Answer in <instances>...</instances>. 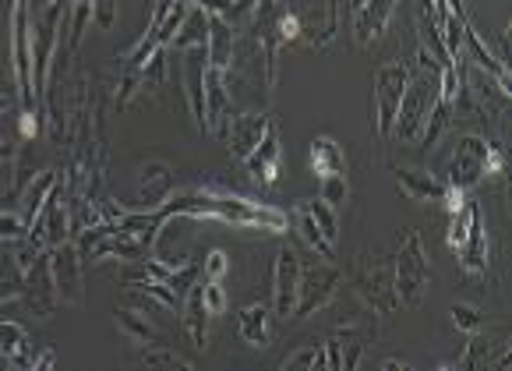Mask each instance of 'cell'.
<instances>
[{
  "instance_id": "1",
  "label": "cell",
  "mask_w": 512,
  "mask_h": 371,
  "mask_svg": "<svg viewBox=\"0 0 512 371\" xmlns=\"http://www.w3.org/2000/svg\"><path fill=\"white\" fill-rule=\"evenodd\" d=\"M166 212H184L191 220H216V223H230V227H244V230H265V234H287L290 220L287 212L276 209L269 202H255L248 195H237V191L223 188V184L209 181L198 191L166 202Z\"/></svg>"
},
{
  "instance_id": "2",
  "label": "cell",
  "mask_w": 512,
  "mask_h": 371,
  "mask_svg": "<svg viewBox=\"0 0 512 371\" xmlns=\"http://www.w3.org/2000/svg\"><path fill=\"white\" fill-rule=\"evenodd\" d=\"M505 170V152L502 145L488 142L481 135H463L456 142V152L449 159V174L442 177L449 188L470 191L474 184L488 181V177H498Z\"/></svg>"
},
{
  "instance_id": "3",
  "label": "cell",
  "mask_w": 512,
  "mask_h": 371,
  "mask_svg": "<svg viewBox=\"0 0 512 371\" xmlns=\"http://www.w3.org/2000/svg\"><path fill=\"white\" fill-rule=\"evenodd\" d=\"M452 223L445 230V244L456 251L460 265L467 273L481 276L488 273V230H484V216H481V205L474 198H463V205L456 212H449Z\"/></svg>"
},
{
  "instance_id": "4",
  "label": "cell",
  "mask_w": 512,
  "mask_h": 371,
  "mask_svg": "<svg viewBox=\"0 0 512 371\" xmlns=\"http://www.w3.org/2000/svg\"><path fill=\"white\" fill-rule=\"evenodd\" d=\"M68 0H46V8L32 18V78H36L39 110L46 106V85H50V64L61 46V32L68 22Z\"/></svg>"
},
{
  "instance_id": "5",
  "label": "cell",
  "mask_w": 512,
  "mask_h": 371,
  "mask_svg": "<svg viewBox=\"0 0 512 371\" xmlns=\"http://www.w3.org/2000/svg\"><path fill=\"white\" fill-rule=\"evenodd\" d=\"M392 287H396V301L400 308H417L431 287V269H428V251L417 230H407L392 255Z\"/></svg>"
},
{
  "instance_id": "6",
  "label": "cell",
  "mask_w": 512,
  "mask_h": 371,
  "mask_svg": "<svg viewBox=\"0 0 512 371\" xmlns=\"http://www.w3.org/2000/svg\"><path fill=\"white\" fill-rule=\"evenodd\" d=\"M11 75H15L18 103L29 114H39L36 78H32V15L29 0H11Z\"/></svg>"
},
{
  "instance_id": "7",
  "label": "cell",
  "mask_w": 512,
  "mask_h": 371,
  "mask_svg": "<svg viewBox=\"0 0 512 371\" xmlns=\"http://www.w3.org/2000/svg\"><path fill=\"white\" fill-rule=\"evenodd\" d=\"M438 103V71H421L417 68L410 75L407 96L400 103V114H396V124H392V138L400 142H410V138H421V128L428 121L431 106Z\"/></svg>"
},
{
  "instance_id": "8",
  "label": "cell",
  "mask_w": 512,
  "mask_h": 371,
  "mask_svg": "<svg viewBox=\"0 0 512 371\" xmlns=\"http://www.w3.org/2000/svg\"><path fill=\"white\" fill-rule=\"evenodd\" d=\"M414 68L403 61H389L375 71V131L382 142H392V124L400 114V103L407 96V85Z\"/></svg>"
},
{
  "instance_id": "9",
  "label": "cell",
  "mask_w": 512,
  "mask_h": 371,
  "mask_svg": "<svg viewBox=\"0 0 512 371\" xmlns=\"http://www.w3.org/2000/svg\"><path fill=\"white\" fill-rule=\"evenodd\" d=\"M339 283H343V273H339L332 262H301V280H297V304H294V315L290 318H308L315 311H322L325 304L336 297Z\"/></svg>"
},
{
  "instance_id": "10",
  "label": "cell",
  "mask_w": 512,
  "mask_h": 371,
  "mask_svg": "<svg viewBox=\"0 0 512 371\" xmlns=\"http://www.w3.org/2000/svg\"><path fill=\"white\" fill-rule=\"evenodd\" d=\"M279 4L276 0H258L255 11H251V36L262 53V71H265V92L272 96L279 82V50H283V39H279Z\"/></svg>"
},
{
  "instance_id": "11",
  "label": "cell",
  "mask_w": 512,
  "mask_h": 371,
  "mask_svg": "<svg viewBox=\"0 0 512 371\" xmlns=\"http://www.w3.org/2000/svg\"><path fill=\"white\" fill-rule=\"evenodd\" d=\"M82 251L78 241L68 237L64 244L50 248V276H53V290H57V304H82L85 301V280H82Z\"/></svg>"
},
{
  "instance_id": "12",
  "label": "cell",
  "mask_w": 512,
  "mask_h": 371,
  "mask_svg": "<svg viewBox=\"0 0 512 371\" xmlns=\"http://www.w3.org/2000/svg\"><path fill=\"white\" fill-rule=\"evenodd\" d=\"M354 283H357V294H361V301L368 304L375 315H382V318L396 315L400 301H396V287H392V262L389 265L361 262Z\"/></svg>"
},
{
  "instance_id": "13",
  "label": "cell",
  "mask_w": 512,
  "mask_h": 371,
  "mask_svg": "<svg viewBox=\"0 0 512 371\" xmlns=\"http://www.w3.org/2000/svg\"><path fill=\"white\" fill-rule=\"evenodd\" d=\"M166 46H159L156 53H152L149 61L142 64V68H121V78H117V110H124V106L131 103L135 96H156L159 89H163L166 82Z\"/></svg>"
},
{
  "instance_id": "14",
  "label": "cell",
  "mask_w": 512,
  "mask_h": 371,
  "mask_svg": "<svg viewBox=\"0 0 512 371\" xmlns=\"http://www.w3.org/2000/svg\"><path fill=\"white\" fill-rule=\"evenodd\" d=\"M269 128H272V117H265V114H230L216 138L230 149V156H237L244 163Z\"/></svg>"
},
{
  "instance_id": "15",
  "label": "cell",
  "mask_w": 512,
  "mask_h": 371,
  "mask_svg": "<svg viewBox=\"0 0 512 371\" xmlns=\"http://www.w3.org/2000/svg\"><path fill=\"white\" fill-rule=\"evenodd\" d=\"M297 280H301V255H297L294 248H279L276 265H272V311H276L283 322L294 315Z\"/></svg>"
},
{
  "instance_id": "16",
  "label": "cell",
  "mask_w": 512,
  "mask_h": 371,
  "mask_svg": "<svg viewBox=\"0 0 512 371\" xmlns=\"http://www.w3.org/2000/svg\"><path fill=\"white\" fill-rule=\"evenodd\" d=\"M181 57L184 99H188V110L195 117V128L205 131V71H209V53H205V46H188V50H181Z\"/></svg>"
},
{
  "instance_id": "17",
  "label": "cell",
  "mask_w": 512,
  "mask_h": 371,
  "mask_svg": "<svg viewBox=\"0 0 512 371\" xmlns=\"http://www.w3.org/2000/svg\"><path fill=\"white\" fill-rule=\"evenodd\" d=\"M57 191H53L50 202L43 205V212H39V220L32 223V234H29L32 241H39L43 248H57V244H64L71 237V209L64 198H57Z\"/></svg>"
},
{
  "instance_id": "18",
  "label": "cell",
  "mask_w": 512,
  "mask_h": 371,
  "mask_svg": "<svg viewBox=\"0 0 512 371\" xmlns=\"http://www.w3.org/2000/svg\"><path fill=\"white\" fill-rule=\"evenodd\" d=\"M400 0H364L361 8L354 11V39L361 46H375L378 39L389 32V22L396 15Z\"/></svg>"
},
{
  "instance_id": "19",
  "label": "cell",
  "mask_w": 512,
  "mask_h": 371,
  "mask_svg": "<svg viewBox=\"0 0 512 371\" xmlns=\"http://www.w3.org/2000/svg\"><path fill=\"white\" fill-rule=\"evenodd\" d=\"M279 156H283V149H279V131L272 124L262 142L255 145V152L244 159V170H248V177L258 188H272L279 181Z\"/></svg>"
},
{
  "instance_id": "20",
  "label": "cell",
  "mask_w": 512,
  "mask_h": 371,
  "mask_svg": "<svg viewBox=\"0 0 512 371\" xmlns=\"http://www.w3.org/2000/svg\"><path fill=\"white\" fill-rule=\"evenodd\" d=\"M325 347V368L332 371H350L361 364L364 354V333L357 326H343L322 343Z\"/></svg>"
},
{
  "instance_id": "21",
  "label": "cell",
  "mask_w": 512,
  "mask_h": 371,
  "mask_svg": "<svg viewBox=\"0 0 512 371\" xmlns=\"http://www.w3.org/2000/svg\"><path fill=\"white\" fill-rule=\"evenodd\" d=\"M205 53H209V68L230 75L234 71V53H237V36L234 22H226L219 15H209V39H205Z\"/></svg>"
},
{
  "instance_id": "22",
  "label": "cell",
  "mask_w": 512,
  "mask_h": 371,
  "mask_svg": "<svg viewBox=\"0 0 512 371\" xmlns=\"http://www.w3.org/2000/svg\"><path fill=\"white\" fill-rule=\"evenodd\" d=\"M392 174H396V184H400L403 195L414 198V202H442V195H445L442 177L428 174V170H410V167H392Z\"/></svg>"
},
{
  "instance_id": "23",
  "label": "cell",
  "mask_w": 512,
  "mask_h": 371,
  "mask_svg": "<svg viewBox=\"0 0 512 371\" xmlns=\"http://www.w3.org/2000/svg\"><path fill=\"white\" fill-rule=\"evenodd\" d=\"M237 333H241V340L248 343V347H255V350L269 347V343H272V315H269V308H265L262 301L241 308V315H237Z\"/></svg>"
},
{
  "instance_id": "24",
  "label": "cell",
  "mask_w": 512,
  "mask_h": 371,
  "mask_svg": "<svg viewBox=\"0 0 512 371\" xmlns=\"http://www.w3.org/2000/svg\"><path fill=\"white\" fill-rule=\"evenodd\" d=\"M32 343L18 322L0 318V361L11 364V368H32Z\"/></svg>"
},
{
  "instance_id": "25",
  "label": "cell",
  "mask_w": 512,
  "mask_h": 371,
  "mask_svg": "<svg viewBox=\"0 0 512 371\" xmlns=\"http://www.w3.org/2000/svg\"><path fill=\"white\" fill-rule=\"evenodd\" d=\"M57 188H61L57 174H53V170H39V177H32V181L18 191V195H22V209H18V212H22V220L29 223V227L39 220V212H43V205L50 202V195Z\"/></svg>"
},
{
  "instance_id": "26",
  "label": "cell",
  "mask_w": 512,
  "mask_h": 371,
  "mask_svg": "<svg viewBox=\"0 0 512 371\" xmlns=\"http://www.w3.org/2000/svg\"><path fill=\"white\" fill-rule=\"evenodd\" d=\"M174 191V174L166 163H149L142 167V205L138 209H163Z\"/></svg>"
},
{
  "instance_id": "27",
  "label": "cell",
  "mask_w": 512,
  "mask_h": 371,
  "mask_svg": "<svg viewBox=\"0 0 512 371\" xmlns=\"http://www.w3.org/2000/svg\"><path fill=\"white\" fill-rule=\"evenodd\" d=\"M209 308H205V297H202V283H195V287L184 294V329H188V336L195 340L198 350L209 347Z\"/></svg>"
},
{
  "instance_id": "28",
  "label": "cell",
  "mask_w": 512,
  "mask_h": 371,
  "mask_svg": "<svg viewBox=\"0 0 512 371\" xmlns=\"http://www.w3.org/2000/svg\"><path fill=\"white\" fill-rule=\"evenodd\" d=\"M311 174L322 181V177H336V174H347V163H343V149L336 145V138L322 135L311 142Z\"/></svg>"
},
{
  "instance_id": "29",
  "label": "cell",
  "mask_w": 512,
  "mask_h": 371,
  "mask_svg": "<svg viewBox=\"0 0 512 371\" xmlns=\"http://www.w3.org/2000/svg\"><path fill=\"white\" fill-rule=\"evenodd\" d=\"M294 227H297V234H301V241L308 244L318 258H325V262H332V258H336V244L322 234V227L315 223V216H311L304 202L294 205Z\"/></svg>"
},
{
  "instance_id": "30",
  "label": "cell",
  "mask_w": 512,
  "mask_h": 371,
  "mask_svg": "<svg viewBox=\"0 0 512 371\" xmlns=\"http://www.w3.org/2000/svg\"><path fill=\"white\" fill-rule=\"evenodd\" d=\"M205 39H209V15H205L202 8H188V15H184L181 29L174 32V39L166 43V50H188V46H205Z\"/></svg>"
},
{
  "instance_id": "31",
  "label": "cell",
  "mask_w": 512,
  "mask_h": 371,
  "mask_svg": "<svg viewBox=\"0 0 512 371\" xmlns=\"http://www.w3.org/2000/svg\"><path fill=\"white\" fill-rule=\"evenodd\" d=\"M113 322H117V329H121L135 347H152V343H159L156 326H152L145 315H138V311H131V308L113 311Z\"/></svg>"
},
{
  "instance_id": "32",
  "label": "cell",
  "mask_w": 512,
  "mask_h": 371,
  "mask_svg": "<svg viewBox=\"0 0 512 371\" xmlns=\"http://www.w3.org/2000/svg\"><path fill=\"white\" fill-rule=\"evenodd\" d=\"M449 128H452V106L445 103L442 96H438V103L431 106L428 121H424V128H421V142L431 149V145H438V138H442Z\"/></svg>"
},
{
  "instance_id": "33",
  "label": "cell",
  "mask_w": 512,
  "mask_h": 371,
  "mask_svg": "<svg viewBox=\"0 0 512 371\" xmlns=\"http://www.w3.org/2000/svg\"><path fill=\"white\" fill-rule=\"evenodd\" d=\"M138 364H145V368H181V371H191L188 357H181L177 350L163 347V343H152V347H145L142 354H138Z\"/></svg>"
},
{
  "instance_id": "34",
  "label": "cell",
  "mask_w": 512,
  "mask_h": 371,
  "mask_svg": "<svg viewBox=\"0 0 512 371\" xmlns=\"http://www.w3.org/2000/svg\"><path fill=\"white\" fill-rule=\"evenodd\" d=\"M449 315H452V326L463 329V333H481V329H484V311L477 308V304L456 301Z\"/></svg>"
},
{
  "instance_id": "35",
  "label": "cell",
  "mask_w": 512,
  "mask_h": 371,
  "mask_svg": "<svg viewBox=\"0 0 512 371\" xmlns=\"http://www.w3.org/2000/svg\"><path fill=\"white\" fill-rule=\"evenodd\" d=\"M32 234V227L22 220V212H0V244H18Z\"/></svg>"
},
{
  "instance_id": "36",
  "label": "cell",
  "mask_w": 512,
  "mask_h": 371,
  "mask_svg": "<svg viewBox=\"0 0 512 371\" xmlns=\"http://www.w3.org/2000/svg\"><path fill=\"white\" fill-rule=\"evenodd\" d=\"M474 336V340L467 343V354L460 357V361H456V368L460 371H474V368H484V364H491V343L488 340H481V336L477 333H470Z\"/></svg>"
},
{
  "instance_id": "37",
  "label": "cell",
  "mask_w": 512,
  "mask_h": 371,
  "mask_svg": "<svg viewBox=\"0 0 512 371\" xmlns=\"http://www.w3.org/2000/svg\"><path fill=\"white\" fill-rule=\"evenodd\" d=\"M308 205V212L311 216H315V223L318 227H322V234L329 237L332 244L339 241V220H336V209H332L329 202H322V198H318V202H304Z\"/></svg>"
},
{
  "instance_id": "38",
  "label": "cell",
  "mask_w": 512,
  "mask_h": 371,
  "mask_svg": "<svg viewBox=\"0 0 512 371\" xmlns=\"http://www.w3.org/2000/svg\"><path fill=\"white\" fill-rule=\"evenodd\" d=\"M294 371V368H325V347L322 343H308V347H301L297 354H290L287 361H283V371Z\"/></svg>"
},
{
  "instance_id": "39",
  "label": "cell",
  "mask_w": 512,
  "mask_h": 371,
  "mask_svg": "<svg viewBox=\"0 0 512 371\" xmlns=\"http://www.w3.org/2000/svg\"><path fill=\"white\" fill-rule=\"evenodd\" d=\"M318 188H322V202H329L332 209H336V205H343V202H347V195H350L347 174H336V177H322V181H318Z\"/></svg>"
},
{
  "instance_id": "40",
  "label": "cell",
  "mask_w": 512,
  "mask_h": 371,
  "mask_svg": "<svg viewBox=\"0 0 512 371\" xmlns=\"http://www.w3.org/2000/svg\"><path fill=\"white\" fill-rule=\"evenodd\" d=\"M202 297H205V308H209L212 318H219L226 311V290L219 280H205L202 283Z\"/></svg>"
},
{
  "instance_id": "41",
  "label": "cell",
  "mask_w": 512,
  "mask_h": 371,
  "mask_svg": "<svg viewBox=\"0 0 512 371\" xmlns=\"http://www.w3.org/2000/svg\"><path fill=\"white\" fill-rule=\"evenodd\" d=\"M92 22L110 32L117 25V0H92Z\"/></svg>"
},
{
  "instance_id": "42",
  "label": "cell",
  "mask_w": 512,
  "mask_h": 371,
  "mask_svg": "<svg viewBox=\"0 0 512 371\" xmlns=\"http://www.w3.org/2000/svg\"><path fill=\"white\" fill-rule=\"evenodd\" d=\"M226 269H230V258H226L219 248H212L209 255H205V262H202V273H205V280H223V276H226Z\"/></svg>"
},
{
  "instance_id": "43",
  "label": "cell",
  "mask_w": 512,
  "mask_h": 371,
  "mask_svg": "<svg viewBox=\"0 0 512 371\" xmlns=\"http://www.w3.org/2000/svg\"><path fill=\"white\" fill-rule=\"evenodd\" d=\"M191 8H202L205 15H219L226 18V22H237L234 15V0H188Z\"/></svg>"
},
{
  "instance_id": "44",
  "label": "cell",
  "mask_w": 512,
  "mask_h": 371,
  "mask_svg": "<svg viewBox=\"0 0 512 371\" xmlns=\"http://www.w3.org/2000/svg\"><path fill=\"white\" fill-rule=\"evenodd\" d=\"M53 361H57V354H53V350L46 347L43 354H36V357H32V371H36V368H50Z\"/></svg>"
},
{
  "instance_id": "45",
  "label": "cell",
  "mask_w": 512,
  "mask_h": 371,
  "mask_svg": "<svg viewBox=\"0 0 512 371\" xmlns=\"http://www.w3.org/2000/svg\"><path fill=\"white\" fill-rule=\"evenodd\" d=\"M11 159H15V145H11L8 138H0V167L11 163Z\"/></svg>"
},
{
  "instance_id": "46",
  "label": "cell",
  "mask_w": 512,
  "mask_h": 371,
  "mask_svg": "<svg viewBox=\"0 0 512 371\" xmlns=\"http://www.w3.org/2000/svg\"><path fill=\"white\" fill-rule=\"evenodd\" d=\"M382 368H385V371H392V368H400V371H407V368H410V364H407V361H396V357H389V361H382Z\"/></svg>"
},
{
  "instance_id": "47",
  "label": "cell",
  "mask_w": 512,
  "mask_h": 371,
  "mask_svg": "<svg viewBox=\"0 0 512 371\" xmlns=\"http://www.w3.org/2000/svg\"><path fill=\"white\" fill-rule=\"evenodd\" d=\"M4 110H8V96H4V92H0V114H4Z\"/></svg>"
},
{
  "instance_id": "48",
  "label": "cell",
  "mask_w": 512,
  "mask_h": 371,
  "mask_svg": "<svg viewBox=\"0 0 512 371\" xmlns=\"http://www.w3.org/2000/svg\"><path fill=\"white\" fill-rule=\"evenodd\" d=\"M361 4H364V0H350V11H357Z\"/></svg>"
}]
</instances>
